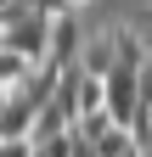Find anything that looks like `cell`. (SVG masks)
Returning <instances> with one entry per match:
<instances>
[{
    "label": "cell",
    "instance_id": "cell-1",
    "mask_svg": "<svg viewBox=\"0 0 152 157\" xmlns=\"http://www.w3.org/2000/svg\"><path fill=\"white\" fill-rule=\"evenodd\" d=\"M0 45H11L17 56H28V62H45V45H51V11L28 6L17 11L6 28H0Z\"/></svg>",
    "mask_w": 152,
    "mask_h": 157
},
{
    "label": "cell",
    "instance_id": "cell-2",
    "mask_svg": "<svg viewBox=\"0 0 152 157\" xmlns=\"http://www.w3.org/2000/svg\"><path fill=\"white\" fill-rule=\"evenodd\" d=\"M141 73L146 67H113L107 78H102V90H107V112H113V124H135V112H141Z\"/></svg>",
    "mask_w": 152,
    "mask_h": 157
},
{
    "label": "cell",
    "instance_id": "cell-3",
    "mask_svg": "<svg viewBox=\"0 0 152 157\" xmlns=\"http://www.w3.org/2000/svg\"><path fill=\"white\" fill-rule=\"evenodd\" d=\"M79 51H85V39H79V17H73V11H56V17H51L45 62H51V67H73V62H79Z\"/></svg>",
    "mask_w": 152,
    "mask_h": 157
},
{
    "label": "cell",
    "instance_id": "cell-4",
    "mask_svg": "<svg viewBox=\"0 0 152 157\" xmlns=\"http://www.w3.org/2000/svg\"><path fill=\"white\" fill-rule=\"evenodd\" d=\"M79 67H85L90 78H107L113 67H118V45H113V28H107V34H96V39H85V51H79Z\"/></svg>",
    "mask_w": 152,
    "mask_h": 157
},
{
    "label": "cell",
    "instance_id": "cell-5",
    "mask_svg": "<svg viewBox=\"0 0 152 157\" xmlns=\"http://www.w3.org/2000/svg\"><path fill=\"white\" fill-rule=\"evenodd\" d=\"M28 73H34L28 56H17L11 45H0V101H6L11 90H23V84H28Z\"/></svg>",
    "mask_w": 152,
    "mask_h": 157
},
{
    "label": "cell",
    "instance_id": "cell-6",
    "mask_svg": "<svg viewBox=\"0 0 152 157\" xmlns=\"http://www.w3.org/2000/svg\"><path fill=\"white\" fill-rule=\"evenodd\" d=\"M68 124H73V118L56 107V101H45L40 112H34V129H28V140H51V135H68Z\"/></svg>",
    "mask_w": 152,
    "mask_h": 157
},
{
    "label": "cell",
    "instance_id": "cell-7",
    "mask_svg": "<svg viewBox=\"0 0 152 157\" xmlns=\"http://www.w3.org/2000/svg\"><path fill=\"white\" fill-rule=\"evenodd\" d=\"M113 45H118V62H124V67H146V45H141L130 28H113Z\"/></svg>",
    "mask_w": 152,
    "mask_h": 157
},
{
    "label": "cell",
    "instance_id": "cell-8",
    "mask_svg": "<svg viewBox=\"0 0 152 157\" xmlns=\"http://www.w3.org/2000/svg\"><path fill=\"white\" fill-rule=\"evenodd\" d=\"M130 146H135V135H130L124 124H113V129L102 135V140H96V157H124Z\"/></svg>",
    "mask_w": 152,
    "mask_h": 157
},
{
    "label": "cell",
    "instance_id": "cell-9",
    "mask_svg": "<svg viewBox=\"0 0 152 157\" xmlns=\"http://www.w3.org/2000/svg\"><path fill=\"white\" fill-rule=\"evenodd\" d=\"M34 157H73L68 135H51V140H34Z\"/></svg>",
    "mask_w": 152,
    "mask_h": 157
},
{
    "label": "cell",
    "instance_id": "cell-10",
    "mask_svg": "<svg viewBox=\"0 0 152 157\" xmlns=\"http://www.w3.org/2000/svg\"><path fill=\"white\" fill-rule=\"evenodd\" d=\"M0 157H34V140L28 135H6L0 140Z\"/></svg>",
    "mask_w": 152,
    "mask_h": 157
},
{
    "label": "cell",
    "instance_id": "cell-11",
    "mask_svg": "<svg viewBox=\"0 0 152 157\" xmlns=\"http://www.w3.org/2000/svg\"><path fill=\"white\" fill-rule=\"evenodd\" d=\"M124 157H141V146H130V151H124Z\"/></svg>",
    "mask_w": 152,
    "mask_h": 157
},
{
    "label": "cell",
    "instance_id": "cell-12",
    "mask_svg": "<svg viewBox=\"0 0 152 157\" xmlns=\"http://www.w3.org/2000/svg\"><path fill=\"white\" fill-rule=\"evenodd\" d=\"M68 6H79V0H68ZM85 6H90V0H85Z\"/></svg>",
    "mask_w": 152,
    "mask_h": 157
}]
</instances>
